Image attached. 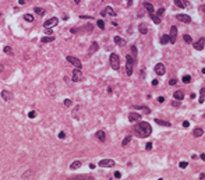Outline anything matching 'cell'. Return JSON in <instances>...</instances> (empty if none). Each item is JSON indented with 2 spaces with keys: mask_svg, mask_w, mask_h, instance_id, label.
Wrapping results in <instances>:
<instances>
[{
  "mask_svg": "<svg viewBox=\"0 0 205 180\" xmlns=\"http://www.w3.org/2000/svg\"><path fill=\"white\" fill-rule=\"evenodd\" d=\"M135 131L139 137H148L152 133V127L148 121H139L138 124L135 126Z\"/></svg>",
  "mask_w": 205,
  "mask_h": 180,
  "instance_id": "1",
  "label": "cell"
},
{
  "mask_svg": "<svg viewBox=\"0 0 205 180\" xmlns=\"http://www.w3.org/2000/svg\"><path fill=\"white\" fill-rule=\"evenodd\" d=\"M109 60H110V67L113 70H119L120 68V57L117 53H112L109 56Z\"/></svg>",
  "mask_w": 205,
  "mask_h": 180,
  "instance_id": "2",
  "label": "cell"
},
{
  "mask_svg": "<svg viewBox=\"0 0 205 180\" xmlns=\"http://www.w3.org/2000/svg\"><path fill=\"white\" fill-rule=\"evenodd\" d=\"M169 36H170V43H176V39H177V27L176 25H172L170 27V33H169Z\"/></svg>",
  "mask_w": 205,
  "mask_h": 180,
  "instance_id": "3",
  "label": "cell"
},
{
  "mask_svg": "<svg viewBox=\"0 0 205 180\" xmlns=\"http://www.w3.org/2000/svg\"><path fill=\"white\" fill-rule=\"evenodd\" d=\"M67 61L71 63L75 68H81V60L77 59V57H74V56H67Z\"/></svg>",
  "mask_w": 205,
  "mask_h": 180,
  "instance_id": "4",
  "label": "cell"
},
{
  "mask_svg": "<svg viewBox=\"0 0 205 180\" xmlns=\"http://www.w3.org/2000/svg\"><path fill=\"white\" fill-rule=\"evenodd\" d=\"M81 80H82L81 68H74V71H73V81H74V82H79Z\"/></svg>",
  "mask_w": 205,
  "mask_h": 180,
  "instance_id": "5",
  "label": "cell"
},
{
  "mask_svg": "<svg viewBox=\"0 0 205 180\" xmlns=\"http://www.w3.org/2000/svg\"><path fill=\"white\" fill-rule=\"evenodd\" d=\"M99 166L100 167H113L114 166V160L113 159H102V160H99Z\"/></svg>",
  "mask_w": 205,
  "mask_h": 180,
  "instance_id": "6",
  "label": "cell"
},
{
  "mask_svg": "<svg viewBox=\"0 0 205 180\" xmlns=\"http://www.w3.org/2000/svg\"><path fill=\"white\" fill-rule=\"evenodd\" d=\"M57 22H59V20H57L56 17H52V18H49V20H46L45 22H43V27L45 28H52V27H54Z\"/></svg>",
  "mask_w": 205,
  "mask_h": 180,
  "instance_id": "7",
  "label": "cell"
},
{
  "mask_svg": "<svg viewBox=\"0 0 205 180\" xmlns=\"http://www.w3.org/2000/svg\"><path fill=\"white\" fill-rule=\"evenodd\" d=\"M13 92H10V91H7V89H3L1 91V98L3 100H6V102H10V100L13 99Z\"/></svg>",
  "mask_w": 205,
  "mask_h": 180,
  "instance_id": "8",
  "label": "cell"
},
{
  "mask_svg": "<svg viewBox=\"0 0 205 180\" xmlns=\"http://www.w3.org/2000/svg\"><path fill=\"white\" fill-rule=\"evenodd\" d=\"M176 18L179 21H181V22H185V24H190V22H191V17L187 15V14H177Z\"/></svg>",
  "mask_w": 205,
  "mask_h": 180,
  "instance_id": "9",
  "label": "cell"
},
{
  "mask_svg": "<svg viewBox=\"0 0 205 180\" xmlns=\"http://www.w3.org/2000/svg\"><path fill=\"white\" fill-rule=\"evenodd\" d=\"M155 73L158 74V75H163V74L166 73L165 64H162V63H158V64L155 66Z\"/></svg>",
  "mask_w": 205,
  "mask_h": 180,
  "instance_id": "10",
  "label": "cell"
},
{
  "mask_svg": "<svg viewBox=\"0 0 205 180\" xmlns=\"http://www.w3.org/2000/svg\"><path fill=\"white\" fill-rule=\"evenodd\" d=\"M128 120H130L131 123H135V121L141 120V114L137 113V112H130V114H128Z\"/></svg>",
  "mask_w": 205,
  "mask_h": 180,
  "instance_id": "11",
  "label": "cell"
},
{
  "mask_svg": "<svg viewBox=\"0 0 205 180\" xmlns=\"http://www.w3.org/2000/svg\"><path fill=\"white\" fill-rule=\"evenodd\" d=\"M204 46H205V39L204 38H199V39L194 43V49H195V50H202Z\"/></svg>",
  "mask_w": 205,
  "mask_h": 180,
  "instance_id": "12",
  "label": "cell"
},
{
  "mask_svg": "<svg viewBox=\"0 0 205 180\" xmlns=\"http://www.w3.org/2000/svg\"><path fill=\"white\" fill-rule=\"evenodd\" d=\"M106 14H109V15H112V17H114V15H116V13L113 11L112 7H106L103 11H100V15H102V17H105Z\"/></svg>",
  "mask_w": 205,
  "mask_h": 180,
  "instance_id": "13",
  "label": "cell"
},
{
  "mask_svg": "<svg viewBox=\"0 0 205 180\" xmlns=\"http://www.w3.org/2000/svg\"><path fill=\"white\" fill-rule=\"evenodd\" d=\"M95 135H96V138H98L100 142H103V141L106 140V133H105V131H102V130L96 131V134H95Z\"/></svg>",
  "mask_w": 205,
  "mask_h": 180,
  "instance_id": "14",
  "label": "cell"
},
{
  "mask_svg": "<svg viewBox=\"0 0 205 180\" xmlns=\"http://www.w3.org/2000/svg\"><path fill=\"white\" fill-rule=\"evenodd\" d=\"M138 31L142 33V35H146V33H148V27H146L144 22H141V24L138 25Z\"/></svg>",
  "mask_w": 205,
  "mask_h": 180,
  "instance_id": "15",
  "label": "cell"
},
{
  "mask_svg": "<svg viewBox=\"0 0 205 180\" xmlns=\"http://www.w3.org/2000/svg\"><path fill=\"white\" fill-rule=\"evenodd\" d=\"M173 96H174V99H177V100L184 99V93H183V91H176V92L173 93Z\"/></svg>",
  "mask_w": 205,
  "mask_h": 180,
  "instance_id": "16",
  "label": "cell"
},
{
  "mask_svg": "<svg viewBox=\"0 0 205 180\" xmlns=\"http://www.w3.org/2000/svg\"><path fill=\"white\" fill-rule=\"evenodd\" d=\"M81 165H82V162H81V160H74L73 163L70 165V169H71V170H75V169L81 167Z\"/></svg>",
  "mask_w": 205,
  "mask_h": 180,
  "instance_id": "17",
  "label": "cell"
},
{
  "mask_svg": "<svg viewBox=\"0 0 205 180\" xmlns=\"http://www.w3.org/2000/svg\"><path fill=\"white\" fill-rule=\"evenodd\" d=\"M202 134H204V130H202V128H199V127H198V128H194V131H192V135H194L195 138L201 137Z\"/></svg>",
  "mask_w": 205,
  "mask_h": 180,
  "instance_id": "18",
  "label": "cell"
},
{
  "mask_svg": "<svg viewBox=\"0 0 205 180\" xmlns=\"http://www.w3.org/2000/svg\"><path fill=\"white\" fill-rule=\"evenodd\" d=\"M155 123H158L159 126H165V127H170V126H172L169 121H166V120H160V119H155Z\"/></svg>",
  "mask_w": 205,
  "mask_h": 180,
  "instance_id": "19",
  "label": "cell"
},
{
  "mask_svg": "<svg viewBox=\"0 0 205 180\" xmlns=\"http://www.w3.org/2000/svg\"><path fill=\"white\" fill-rule=\"evenodd\" d=\"M144 6H145V8L148 10V14H153V13H155V10H153V6L151 4V3L145 1V3H144Z\"/></svg>",
  "mask_w": 205,
  "mask_h": 180,
  "instance_id": "20",
  "label": "cell"
},
{
  "mask_svg": "<svg viewBox=\"0 0 205 180\" xmlns=\"http://www.w3.org/2000/svg\"><path fill=\"white\" fill-rule=\"evenodd\" d=\"M53 40H54V36H53V35H49V36H43V38H42V39H40V42H42V43H47V42H53Z\"/></svg>",
  "mask_w": 205,
  "mask_h": 180,
  "instance_id": "21",
  "label": "cell"
},
{
  "mask_svg": "<svg viewBox=\"0 0 205 180\" xmlns=\"http://www.w3.org/2000/svg\"><path fill=\"white\" fill-rule=\"evenodd\" d=\"M126 60H127V64H134L137 59H135L132 54H126Z\"/></svg>",
  "mask_w": 205,
  "mask_h": 180,
  "instance_id": "22",
  "label": "cell"
},
{
  "mask_svg": "<svg viewBox=\"0 0 205 180\" xmlns=\"http://www.w3.org/2000/svg\"><path fill=\"white\" fill-rule=\"evenodd\" d=\"M170 42V36L166 33V35H162V38H160V43L162 45H166V43H169Z\"/></svg>",
  "mask_w": 205,
  "mask_h": 180,
  "instance_id": "23",
  "label": "cell"
},
{
  "mask_svg": "<svg viewBox=\"0 0 205 180\" xmlns=\"http://www.w3.org/2000/svg\"><path fill=\"white\" fill-rule=\"evenodd\" d=\"M114 43H117L119 46H123V45H126V40L120 36H114Z\"/></svg>",
  "mask_w": 205,
  "mask_h": 180,
  "instance_id": "24",
  "label": "cell"
},
{
  "mask_svg": "<svg viewBox=\"0 0 205 180\" xmlns=\"http://www.w3.org/2000/svg\"><path fill=\"white\" fill-rule=\"evenodd\" d=\"M204 99H205V88L202 87V88H201V91H199V99H198V102H199V103H204Z\"/></svg>",
  "mask_w": 205,
  "mask_h": 180,
  "instance_id": "25",
  "label": "cell"
},
{
  "mask_svg": "<svg viewBox=\"0 0 205 180\" xmlns=\"http://www.w3.org/2000/svg\"><path fill=\"white\" fill-rule=\"evenodd\" d=\"M173 1H174V6L179 7V8H184L185 7V3L183 0H173Z\"/></svg>",
  "mask_w": 205,
  "mask_h": 180,
  "instance_id": "26",
  "label": "cell"
},
{
  "mask_svg": "<svg viewBox=\"0 0 205 180\" xmlns=\"http://www.w3.org/2000/svg\"><path fill=\"white\" fill-rule=\"evenodd\" d=\"M149 17H151V20H152L155 24H160V17H158L155 13H153V14H149Z\"/></svg>",
  "mask_w": 205,
  "mask_h": 180,
  "instance_id": "27",
  "label": "cell"
},
{
  "mask_svg": "<svg viewBox=\"0 0 205 180\" xmlns=\"http://www.w3.org/2000/svg\"><path fill=\"white\" fill-rule=\"evenodd\" d=\"M33 11L38 14V15H40V17H42V15H45V10H43L42 7H35V8H33Z\"/></svg>",
  "mask_w": 205,
  "mask_h": 180,
  "instance_id": "28",
  "label": "cell"
},
{
  "mask_svg": "<svg viewBox=\"0 0 205 180\" xmlns=\"http://www.w3.org/2000/svg\"><path fill=\"white\" fill-rule=\"evenodd\" d=\"M130 141H131V135H127L126 138L121 141V145H123V147H126V145H128V142H130Z\"/></svg>",
  "mask_w": 205,
  "mask_h": 180,
  "instance_id": "29",
  "label": "cell"
},
{
  "mask_svg": "<svg viewBox=\"0 0 205 180\" xmlns=\"http://www.w3.org/2000/svg\"><path fill=\"white\" fill-rule=\"evenodd\" d=\"M24 20L28 21V22H33V15L32 14H25L24 15Z\"/></svg>",
  "mask_w": 205,
  "mask_h": 180,
  "instance_id": "30",
  "label": "cell"
},
{
  "mask_svg": "<svg viewBox=\"0 0 205 180\" xmlns=\"http://www.w3.org/2000/svg\"><path fill=\"white\" fill-rule=\"evenodd\" d=\"M137 110H145V113H151V110H149V107H145V106H134Z\"/></svg>",
  "mask_w": 205,
  "mask_h": 180,
  "instance_id": "31",
  "label": "cell"
},
{
  "mask_svg": "<svg viewBox=\"0 0 205 180\" xmlns=\"http://www.w3.org/2000/svg\"><path fill=\"white\" fill-rule=\"evenodd\" d=\"M126 71H127V75H131V74H132V64H127V66H126Z\"/></svg>",
  "mask_w": 205,
  "mask_h": 180,
  "instance_id": "32",
  "label": "cell"
},
{
  "mask_svg": "<svg viewBox=\"0 0 205 180\" xmlns=\"http://www.w3.org/2000/svg\"><path fill=\"white\" fill-rule=\"evenodd\" d=\"M183 39H184V42H187V43H191V42H192L191 36H190V35H187V33H185L184 36H183Z\"/></svg>",
  "mask_w": 205,
  "mask_h": 180,
  "instance_id": "33",
  "label": "cell"
},
{
  "mask_svg": "<svg viewBox=\"0 0 205 180\" xmlns=\"http://www.w3.org/2000/svg\"><path fill=\"white\" fill-rule=\"evenodd\" d=\"M183 82L190 84V82H191V77H190V75H184V77H183Z\"/></svg>",
  "mask_w": 205,
  "mask_h": 180,
  "instance_id": "34",
  "label": "cell"
},
{
  "mask_svg": "<svg viewBox=\"0 0 205 180\" xmlns=\"http://www.w3.org/2000/svg\"><path fill=\"white\" fill-rule=\"evenodd\" d=\"M96 22H98V27H99L100 29H105V22H103V20H98Z\"/></svg>",
  "mask_w": 205,
  "mask_h": 180,
  "instance_id": "35",
  "label": "cell"
},
{
  "mask_svg": "<svg viewBox=\"0 0 205 180\" xmlns=\"http://www.w3.org/2000/svg\"><path fill=\"white\" fill-rule=\"evenodd\" d=\"M163 13H165V8H163V7H160L158 11H156V15H158V17H162V15H163Z\"/></svg>",
  "mask_w": 205,
  "mask_h": 180,
  "instance_id": "36",
  "label": "cell"
},
{
  "mask_svg": "<svg viewBox=\"0 0 205 180\" xmlns=\"http://www.w3.org/2000/svg\"><path fill=\"white\" fill-rule=\"evenodd\" d=\"M71 105H73V100L71 99H68V98L64 99V106H71Z\"/></svg>",
  "mask_w": 205,
  "mask_h": 180,
  "instance_id": "37",
  "label": "cell"
},
{
  "mask_svg": "<svg viewBox=\"0 0 205 180\" xmlns=\"http://www.w3.org/2000/svg\"><path fill=\"white\" fill-rule=\"evenodd\" d=\"M172 105H173L174 107H179L180 105H181V100H177V99H176V100H173V102H172Z\"/></svg>",
  "mask_w": 205,
  "mask_h": 180,
  "instance_id": "38",
  "label": "cell"
},
{
  "mask_svg": "<svg viewBox=\"0 0 205 180\" xmlns=\"http://www.w3.org/2000/svg\"><path fill=\"white\" fill-rule=\"evenodd\" d=\"M131 53H132L134 57L137 56V47H135V45H131Z\"/></svg>",
  "mask_w": 205,
  "mask_h": 180,
  "instance_id": "39",
  "label": "cell"
},
{
  "mask_svg": "<svg viewBox=\"0 0 205 180\" xmlns=\"http://www.w3.org/2000/svg\"><path fill=\"white\" fill-rule=\"evenodd\" d=\"M96 49H98V42H93L92 46H91V52H95Z\"/></svg>",
  "mask_w": 205,
  "mask_h": 180,
  "instance_id": "40",
  "label": "cell"
},
{
  "mask_svg": "<svg viewBox=\"0 0 205 180\" xmlns=\"http://www.w3.org/2000/svg\"><path fill=\"white\" fill-rule=\"evenodd\" d=\"M35 116H36V112H35V110H31V112L28 113V117H29V119H33Z\"/></svg>",
  "mask_w": 205,
  "mask_h": 180,
  "instance_id": "41",
  "label": "cell"
},
{
  "mask_svg": "<svg viewBox=\"0 0 205 180\" xmlns=\"http://www.w3.org/2000/svg\"><path fill=\"white\" fill-rule=\"evenodd\" d=\"M4 53H13V49L10 46H6L4 47Z\"/></svg>",
  "mask_w": 205,
  "mask_h": 180,
  "instance_id": "42",
  "label": "cell"
},
{
  "mask_svg": "<svg viewBox=\"0 0 205 180\" xmlns=\"http://www.w3.org/2000/svg\"><path fill=\"white\" fill-rule=\"evenodd\" d=\"M152 145H153L152 142H148V144L145 145V149L146 151H151V149H152Z\"/></svg>",
  "mask_w": 205,
  "mask_h": 180,
  "instance_id": "43",
  "label": "cell"
},
{
  "mask_svg": "<svg viewBox=\"0 0 205 180\" xmlns=\"http://www.w3.org/2000/svg\"><path fill=\"white\" fill-rule=\"evenodd\" d=\"M179 166L181 167V169H184V167L188 166V163H187V162H180V165H179Z\"/></svg>",
  "mask_w": 205,
  "mask_h": 180,
  "instance_id": "44",
  "label": "cell"
},
{
  "mask_svg": "<svg viewBox=\"0 0 205 180\" xmlns=\"http://www.w3.org/2000/svg\"><path fill=\"white\" fill-rule=\"evenodd\" d=\"M169 84H170V85H176V84H177V80H176V78H173V80L169 81Z\"/></svg>",
  "mask_w": 205,
  "mask_h": 180,
  "instance_id": "45",
  "label": "cell"
},
{
  "mask_svg": "<svg viewBox=\"0 0 205 180\" xmlns=\"http://www.w3.org/2000/svg\"><path fill=\"white\" fill-rule=\"evenodd\" d=\"M188 126H190V121H188V120H184V121H183V127H185V128H187Z\"/></svg>",
  "mask_w": 205,
  "mask_h": 180,
  "instance_id": "46",
  "label": "cell"
},
{
  "mask_svg": "<svg viewBox=\"0 0 205 180\" xmlns=\"http://www.w3.org/2000/svg\"><path fill=\"white\" fill-rule=\"evenodd\" d=\"M64 137H66V133H64V131H60V133H59V138H61V140H63Z\"/></svg>",
  "mask_w": 205,
  "mask_h": 180,
  "instance_id": "47",
  "label": "cell"
},
{
  "mask_svg": "<svg viewBox=\"0 0 205 180\" xmlns=\"http://www.w3.org/2000/svg\"><path fill=\"white\" fill-rule=\"evenodd\" d=\"M158 102H159V103H163V102H165V98H163V96H159Z\"/></svg>",
  "mask_w": 205,
  "mask_h": 180,
  "instance_id": "48",
  "label": "cell"
},
{
  "mask_svg": "<svg viewBox=\"0 0 205 180\" xmlns=\"http://www.w3.org/2000/svg\"><path fill=\"white\" fill-rule=\"evenodd\" d=\"M114 177L120 179V177H121V173H120V172H116V173H114Z\"/></svg>",
  "mask_w": 205,
  "mask_h": 180,
  "instance_id": "49",
  "label": "cell"
},
{
  "mask_svg": "<svg viewBox=\"0 0 205 180\" xmlns=\"http://www.w3.org/2000/svg\"><path fill=\"white\" fill-rule=\"evenodd\" d=\"M46 33H47V35H52V29H50V28H46Z\"/></svg>",
  "mask_w": 205,
  "mask_h": 180,
  "instance_id": "50",
  "label": "cell"
},
{
  "mask_svg": "<svg viewBox=\"0 0 205 180\" xmlns=\"http://www.w3.org/2000/svg\"><path fill=\"white\" fill-rule=\"evenodd\" d=\"M152 85H153V87H155V85H158V80H153L152 81Z\"/></svg>",
  "mask_w": 205,
  "mask_h": 180,
  "instance_id": "51",
  "label": "cell"
},
{
  "mask_svg": "<svg viewBox=\"0 0 205 180\" xmlns=\"http://www.w3.org/2000/svg\"><path fill=\"white\" fill-rule=\"evenodd\" d=\"M199 158H201L202 160H205V153H201V155H199Z\"/></svg>",
  "mask_w": 205,
  "mask_h": 180,
  "instance_id": "52",
  "label": "cell"
},
{
  "mask_svg": "<svg viewBox=\"0 0 205 180\" xmlns=\"http://www.w3.org/2000/svg\"><path fill=\"white\" fill-rule=\"evenodd\" d=\"M199 179H205V173H201V174H199Z\"/></svg>",
  "mask_w": 205,
  "mask_h": 180,
  "instance_id": "53",
  "label": "cell"
},
{
  "mask_svg": "<svg viewBox=\"0 0 205 180\" xmlns=\"http://www.w3.org/2000/svg\"><path fill=\"white\" fill-rule=\"evenodd\" d=\"M201 10H202V11L205 13V4H204V6H201Z\"/></svg>",
  "mask_w": 205,
  "mask_h": 180,
  "instance_id": "54",
  "label": "cell"
},
{
  "mask_svg": "<svg viewBox=\"0 0 205 180\" xmlns=\"http://www.w3.org/2000/svg\"><path fill=\"white\" fill-rule=\"evenodd\" d=\"M74 1H75L77 4H79V3H81V0H74Z\"/></svg>",
  "mask_w": 205,
  "mask_h": 180,
  "instance_id": "55",
  "label": "cell"
},
{
  "mask_svg": "<svg viewBox=\"0 0 205 180\" xmlns=\"http://www.w3.org/2000/svg\"><path fill=\"white\" fill-rule=\"evenodd\" d=\"M1 71H3V66H1V64H0V73H1Z\"/></svg>",
  "mask_w": 205,
  "mask_h": 180,
  "instance_id": "56",
  "label": "cell"
},
{
  "mask_svg": "<svg viewBox=\"0 0 205 180\" xmlns=\"http://www.w3.org/2000/svg\"><path fill=\"white\" fill-rule=\"evenodd\" d=\"M202 74H205V67H204V68H202Z\"/></svg>",
  "mask_w": 205,
  "mask_h": 180,
  "instance_id": "57",
  "label": "cell"
}]
</instances>
